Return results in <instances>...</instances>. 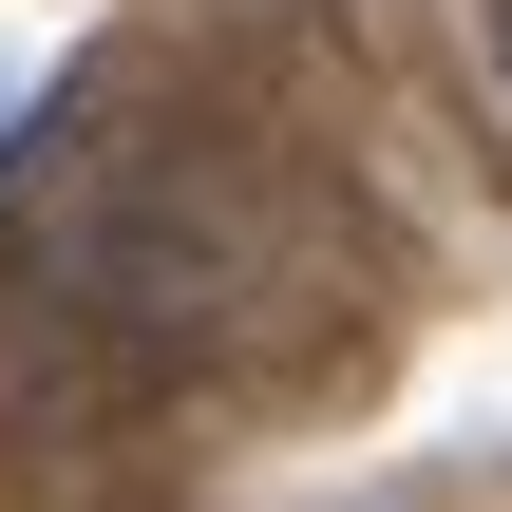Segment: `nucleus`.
<instances>
[{
	"instance_id": "nucleus-1",
	"label": "nucleus",
	"mask_w": 512,
	"mask_h": 512,
	"mask_svg": "<svg viewBox=\"0 0 512 512\" xmlns=\"http://www.w3.org/2000/svg\"><path fill=\"white\" fill-rule=\"evenodd\" d=\"M494 76H512V0H494Z\"/></svg>"
}]
</instances>
